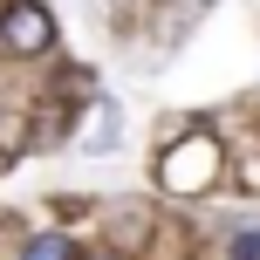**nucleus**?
I'll list each match as a JSON object with an SVG mask.
<instances>
[{
    "mask_svg": "<svg viewBox=\"0 0 260 260\" xmlns=\"http://www.w3.org/2000/svg\"><path fill=\"white\" fill-rule=\"evenodd\" d=\"M233 260H260V233H253V226L233 233Z\"/></svg>",
    "mask_w": 260,
    "mask_h": 260,
    "instance_id": "7ed1b4c3",
    "label": "nucleus"
},
{
    "mask_svg": "<svg viewBox=\"0 0 260 260\" xmlns=\"http://www.w3.org/2000/svg\"><path fill=\"white\" fill-rule=\"evenodd\" d=\"M21 260H76V247H69V240H35Z\"/></svg>",
    "mask_w": 260,
    "mask_h": 260,
    "instance_id": "f03ea898",
    "label": "nucleus"
},
{
    "mask_svg": "<svg viewBox=\"0 0 260 260\" xmlns=\"http://www.w3.org/2000/svg\"><path fill=\"white\" fill-rule=\"evenodd\" d=\"M48 41H55V21H48L41 0H14V7L0 14V48L7 55H41Z\"/></svg>",
    "mask_w": 260,
    "mask_h": 260,
    "instance_id": "f257e3e1",
    "label": "nucleus"
}]
</instances>
